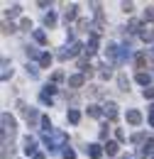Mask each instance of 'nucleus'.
I'll use <instances>...</instances> for the list:
<instances>
[{
	"label": "nucleus",
	"instance_id": "0eeeda50",
	"mask_svg": "<svg viewBox=\"0 0 154 159\" xmlns=\"http://www.w3.org/2000/svg\"><path fill=\"white\" fill-rule=\"evenodd\" d=\"M83 83H86V76H83V74H76V76L69 79V86H71V88H81Z\"/></svg>",
	"mask_w": 154,
	"mask_h": 159
},
{
	"label": "nucleus",
	"instance_id": "393cba45",
	"mask_svg": "<svg viewBox=\"0 0 154 159\" xmlns=\"http://www.w3.org/2000/svg\"><path fill=\"white\" fill-rule=\"evenodd\" d=\"M127 32H142V30H139V22H137V20H130V25H127Z\"/></svg>",
	"mask_w": 154,
	"mask_h": 159
},
{
	"label": "nucleus",
	"instance_id": "423d86ee",
	"mask_svg": "<svg viewBox=\"0 0 154 159\" xmlns=\"http://www.w3.org/2000/svg\"><path fill=\"white\" fill-rule=\"evenodd\" d=\"M127 122L130 125H139L142 122V113L139 110H127Z\"/></svg>",
	"mask_w": 154,
	"mask_h": 159
},
{
	"label": "nucleus",
	"instance_id": "f704fd0d",
	"mask_svg": "<svg viewBox=\"0 0 154 159\" xmlns=\"http://www.w3.org/2000/svg\"><path fill=\"white\" fill-rule=\"evenodd\" d=\"M22 30H32V22L27 20V17H25V20H22Z\"/></svg>",
	"mask_w": 154,
	"mask_h": 159
},
{
	"label": "nucleus",
	"instance_id": "1a4fd4ad",
	"mask_svg": "<svg viewBox=\"0 0 154 159\" xmlns=\"http://www.w3.org/2000/svg\"><path fill=\"white\" fill-rule=\"evenodd\" d=\"M105 57H108V59H120V49H117L115 44H108V49H105Z\"/></svg>",
	"mask_w": 154,
	"mask_h": 159
},
{
	"label": "nucleus",
	"instance_id": "2f4dec72",
	"mask_svg": "<svg viewBox=\"0 0 154 159\" xmlns=\"http://www.w3.org/2000/svg\"><path fill=\"white\" fill-rule=\"evenodd\" d=\"M144 98L154 100V88H144Z\"/></svg>",
	"mask_w": 154,
	"mask_h": 159
},
{
	"label": "nucleus",
	"instance_id": "58836bf2",
	"mask_svg": "<svg viewBox=\"0 0 154 159\" xmlns=\"http://www.w3.org/2000/svg\"><path fill=\"white\" fill-rule=\"evenodd\" d=\"M149 125H152V127H154V113H152V115H149Z\"/></svg>",
	"mask_w": 154,
	"mask_h": 159
},
{
	"label": "nucleus",
	"instance_id": "c85d7f7f",
	"mask_svg": "<svg viewBox=\"0 0 154 159\" xmlns=\"http://www.w3.org/2000/svg\"><path fill=\"white\" fill-rule=\"evenodd\" d=\"M144 20L154 22V7H147V10H144Z\"/></svg>",
	"mask_w": 154,
	"mask_h": 159
},
{
	"label": "nucleus",
	"instance_id": "20e7f679",
	"mask_svg": "<svg viewBox=\"0 0 154 159\" xmlns=\"http://www.w3.org/2000/svg\"><path fill=\"white\" fill-rule=\"evenodd\" d=\"M103 149H105V147H100V144H88V147H86V152H88V157H91V159H100Z\"/></svg>",
	"mask_w": 154,
	"mask_h": 159
},
{
	"label": "nucleus",
	"instance_id": "6e6552de",
	"mask_svg": "<svg viewBox=\"0 0 154 159\" xmlns=\"http://www.w3.org/2000/svg\"><path fill=\"white\" fill-rule=\"evenodd\" d=\"M76 10H78L76 5H69V7H66V12H64V22H66V25L76 20Z\"/></svg>",
	"mask_w": 154,
	"mask_h": 159
},
{
	"label": "nucleus",
	"instance_id": "e433bc0d",
	"mask_svg": "<svg viewBox=\"0 0 154 159\" xmlns=\"http://www.w3.org/2000/svg\"><path fill=\"white\" fill-rule=\"evenodd\" d=\"M122 10L125 12H132V2H122Z\"/></svg>",
	"mask_w": 154,
	"mask_h": 159
},
{
	"label": "nucleus",
	"instance_id": "412c9836",
	"mask_svg": "<svg viewBox=\"0 0 154 159\" xmlns=\"http://www.w3.org/2000/svg\"><path fill=\"white\" fill-rule=\"evenodd\" d=\"M105 152H108L110 157H115L117 154V142H108V144H105Z\"/></svg>",
	"mask_w": 154,
	"mask_h": 159
},
{
	"label": "nucleus",
	"instance_id": "72a5a7b5",
	"mask_svg": "<svg viewBox=\"0 0 154 159\" xmlns=\"http://www.w3.org/2000/svg\"><path fill=\"white\" fill-rule=\"evenodd\" d=\"M27 57H29V59H34V57H42V54H37V49H32V47H29V49H27Z\"/></svg>",
	"mask_w": 154,
	"mask_h": 159
},
{
	"label": "nucleus",
	"instance_id": "79ce46f5",
	"mask_svg": "<svg viewBox=\"0 0 154 159\" xmlns=\"http://www.w3.org/2000/svg\"><path fill=\"white\" fill-rule=\"evenodd\" d=\"M152 159H154V157H152Z\"/></svg>",
	"mask_w": 154,
	"mask_h": 159
},
{
	"label": "nucleus",
	"instance_id": "5701e85b",
	"mask_svg": "<svg viewBox=\"0 0 154 159\" xmlns=\"http://www.w3.org/2000/svg\"><path fill=\"white\" fill-rule=\"evenodd\" d=\"M37 120H39V113H37V110H29V113H27V122H29V125H34Z\"/></svg>",
	"mask_w": 154,
	"mask_h": 159
},
{
	"label": "nucleus",
	"instance_id": "4c0bfd02",
	"mask_svg": "<svg viewBox=\"0 0 154 159\" xmlns=\"http://www.w3.org/2000/svg\"><path fill=\"white\" fill-rule=\"evenodd\" d=\"M34 159H47V157H44L42 152H37V154H34Z\"/></svg>",
	"mask_w": 154,
	"mask_h": 159
},
{
	"label": "nucleus",
	"instance_id": "cd10ccee",
	"mask_svg": "<svg viewBox=\"0 0 154 159\" xmlns=\"http://www.w3.org/2000/svg\"><path fill=\"white\" fill-rule=\"evenodd\" d=\"M61 154H64V159H76V152H74V149H69V147H66Z\"/></svg>",
	"mask_w": 154,
	"mask_h": 159
},
{
	"label": "nucleus",
	"instance_id": "2eb2a0df",
	"mask_svg": "<svg viewBox=\"0 0 154 159\" xmlns=\"http://www.w3.org/2000/svg\"><path fill=\"white\" fill-rule=\"evenodd\" d=\"M66 118H69V122H74V125H76L78 120H81V113H78V110H74V108H71V110L66 113Z\"/></svg>",
	"mask_w": 154,
	"mask_h": 159
},
{
	"label": "nucleus",
	"instance_id": "9d476101",
	"mask_svg": "<svg viewBox=\"0 0 154 159\" xmlns=\"http://www.w3.org/2000/svg\"><path fill=\"white\" fill-rule=\"evenodd\" d=\"M10 76H12V69H10V61H7V59H2V76H0V79H2V81H7Z\"/></svg>",
	"mask_w": 154,
	"mask_h": 159
},
{
	"label": "nucleus",
	"instance_id": "f3484780",
	"mask_svg": "<svg viewBox=\"0 0 154 159\" xmlns=\"http://www.w3.org/2000/svg\"><path fill=\"white\" fill-rule=\"evenodd\" d=\"M44 25H47V27H54V25H57V15H54V12H47V15H44Z\"/></svg>",
	"mask_w": 154,
	"mask_h": 159
},
{
	"label": "nucleus",
	"instance_id": "ddd939ff",
	"mask_svg": "<svg viewBox=\"0 0 154 159\" xmlns=\"http://www.w3.org/2000/svg\"><path fill=\"white\" fill-rule=\"evenodd\" d=\"M149 81H152V76H149V74H144V71H139V74H137V83L149 86Z\"/></svg>",
	"mask_w": 154,
	"mask_h": 159
},
{
	"label": "nucleus",
	"instance_id": "bb28decb",
	"mask_svg": "<svg viewBox=\"0 0 154 159\" xmlns=\"http://www.w3.org/2000/svg\"><path fill=\"white\" fill-rule=\"evenodd\" d=\"M15 30H17V27H15V25H12V22H10V25H7V22H5V25H2V32H5V34H12V32H15Z\"/></svg>",
	"mask_w": 154,
	"mask_h": 159
},
{
	"label": "nucleus",
	"instance_id": "7ed1b4c3",
	"mask_svg": "<svg viewBox=\"0 0 154 159\" xmlns=\"http://www.w3.org/2000/svg\"><path fill=\"white\" fill-rule=\"evenodd\" d=\"M22 144H25V154H37V142H34V137H29V135H27Z\"/></svg>",
	"mask_w": 154,
	"mask_h": 159
},
{
	"label": "nucleus",
	"instance_id": "f257e3e1",
	"mask_svg": "<svg viewBox=\"0 0 154 159\" xmlns=\"http://www.w3.org/2000/svg\"><path fill=\"white\" fill-rule=\"evenodd\" d=\"M64 142H66V135H64V132H59V130H52V132H44V144H47L49 149H57V147H64Z\"/></svg>",
	"mask_w": 154,
	"mask_h": 159
},
{
	"label": "nucleus",
	"instance_id": "9b49d317",
	"mask_svg": "<svg viewBox=\"0 0 154 159\" xmlns=\"http://www.w3.org/2000/svg\"><path fill=\"white\" fill-rule=\"evenodd\" d=\"M139 37L144 42H154V30H149V27H142V32H139Z\"/></svg>",
	"mask_w": 154,
	"mask_h": 159
},
{
	"label": "nucleus",
	"instance_id": "473e14b6",
	"mask_svg": "<svg viewBox=\"0 0 154 159\" xmlns=\"http://www.w3.org/2000/svg\"><path fill=\"white\" fill-rule=\"evenodd\" d=\"M44 93H49V96H52V93H57V86H54V83H49V86L44 88Z\"/></svg>",
	"mask_w": 154,
	"mask_h": 159
},
{
	"label": "nucleus",
	"instance_id": "c756f323",
	"mask_svg": "<svg viewBox=\"0 0 154 159\" xmlns=\"http://www.w3.org/2000/svg\"><path fill=\"white\" fill-rule=\"evenodd\" d=\"M132 142H135V144H142V142H144V132H137V135H132Z\"/></svg>",
	"mask_w": 154,
	"mask_h": 159
},
{
	"label": "nucleus",
	"instance_id": "dca6fc26",
	"mask_svg": "<svg viewBox=\"0 0 154 159\" xmlns=\"http://www.w3.org/2000/svg\"><path fill=\"white\" fill-rule=\"evenodd\" d=\"M117 86H120V91H127L130 81H127V76H125V74H120V76H117Z\"/></svg>",
	"mask_w": 154,
	"mask_h": 159
},
{
	"label": "nucleus",
	"instance_id": "6ab92c4d",
	"mask_svg": "<svg viewBox=\"0 0 154 159\" xmlns=\"http://www.w3.org/2000/svg\"><path fill=\"white\" fill-rule=\"evenodd\" d=\"M42 130H44V132H52V130H54V127H52V120L47 118V115H42Z\"/></svg>",
	"mask_w": 154,
	"mask_h": 159
},
{
	"label": "nucleus",
	"instance_id": "aec40b11",
	"mask_svg": "<svg viewBox=\"0 0 154 159\" xmlns=\"http://www.w3.org/2000/svg\"><path fill=\"white\" fill-rule=\"evenodd\" d=\"M88 115H91V118H100V115H103V110H100L98 105H88Z\"/></svg>",
	"mask_w": 154,
	"mask_h": 159
},
{
	"label": "nucleus",
	"instance_id": "4be33fe9",
	"mask_svg": "<svg viewBox=\"0 0 154 159\" xmlns=\"http://www.w3.org/2000/svg\"><path fill=\"white\" fill-rule=\"evenodd\" d=\"M135 61H137V69H144V64H147V54H137Z\"/></svg>",
	"mask_w": 154,
	"mask_h": 159
},
{
	"label": "nucleus",
	"instance_id": "b1692460",
	"mask_svg": "<svg viewBox=\"0 0 154 159\" xmlns=\"http://www.w3.org/2000/svg\"><path fill=\"white\" fill-rule=\"evenodd\" d=\"M34 39H37L39 44H47V34H44L42 30H34Z\"/></svg>",
	"mask_w": 154,
	"mask_h": 159
},
{
	"label": "nucleus",
	"instance_id": "a878e982",
	"mask_svg": "<svg viewBox=\"0 0 154 159\" xmlns=\"http://www.w3.org/2000/svg\"><path fill=\"white\" fill-rule=\"evenodd\" d=\"M39 64H42V66H49V64H52V54H42V57H39Z\"/></svg>",
	"mask_w": 154,
	"mask_h": 159
},
{
	"label": "nucleus",
	"instance_id": "a19ab883",
	"mask_svg": "<svg viewBox=\"0 0 154 159\" xmlns=\"http://www.w3.org/2000/svg\"><path fill=\"white\" fill-rule=\"evenodd\" d=\"M152 52H154V49H152Z\"/></svg>",
	"mask_w": 154,
	"mask_h": 159
},
{
	"label": "nucleus",
	"instance_id": "a211bd4d",
	"mask_svg": "<svg viewBox=\"0 0 154 159\" xmlns=\"http://www.w3.org/2000/svg\"><path fill=\"white\" fill-rule=\"evenodd\" d=\"M81 49H83V47H81L78 42H71V47H69V52H66V54H69V57H76Z\"/></svg>",
	"mask_w": 154,
	"mask_h": 159
},
{
	"label": "nucleus",
	"instance_id": "f8f14e48",
	"mask_svg": "<svg viewBox=\"0 0 154 159\" xmlns=\"http://www.w3.org/2000/svg\"><path fill=\"white\" fill-rule=\"evenodd\" d=\"M20 12H22V7H20V5H10V7L5 10V15H7V17H17Z\"/></svg>",
	"mask_w": 154,
	"mask_h": 159
},
{
	"label": "nucleus",
	"instance_id": "c9c22d12",
	"mask_svg": "<svg viewBox=\"0 0 154 159\" xmlns=\"http://www.w3.org/2000/svg\"><path fill=\"white\" fill-rule=\"evenodd\" d=\"M115 137H117V142H125V132H122V130H117Z\"/></svg>",
	"mask_w": 154,
	"mask_h": 159
},
{
	"label": "nucleus",
	"instance_id": "ea45409f",
	"mask_svg": "<svg viewBox=\"0 0 154 159\" xmlns=\"http://www.w3.org/2000/svg\"><path fill=\"white\" fill-rule=\"evenodd\" d=\"M149 110H152V113H154V103H152V108H149Z\"/></svg>",
	"mask_w": 154,
	"mask_h": 159
},
{
	"label": "nucleus",
	"instance_id": "f03ea898",
	"mask_svg": "<svg viewBox=\"0 0 154 159\" xmlns=\"http://www.w3.org/2000/svg\"><path fill=\"white\" fill-rule=\"evenodd\" d=\"M0 122H2V139L7 137V132H10V137L15 135V118L10 115V113H2L0 115Z\"/></svg>",
	"mask_w": 154,
	"mask_h": 159
},
{
	"label": "nucleus",
	"instance_id": "39448f33",
	"mask_svg": "<svg viewBox=\"0 0 154 159\" xmlns=\"http://www.w3.org/2000/svg\"><path fill=\"white\" fill-rule=\"evenodd\" d=\"M103 108H105L103 113L108 115V120H115V118H117V105H115V103H105Z\"/></svg>",
	"mask_w": 154,
	"mask_h": 159
},
{
	"label": "nucleus",
	"instance_id": "7c9ffc66",
	"mask_svg": "<svg viewBox=\"0 0 154 159\" xmlns=\"http://www.w3.org/2000/svg\"><path fill=\"white\" fill-rule=\"evenodd\" d=\"M100 79H110V69L108 66H100Z\"/></svg>",
	"mask_w": 154,
	"mask_h": 159
},
{
	"label": "nucleus",
	"instance_id": "4468645a",
	"mask_svg": "<svg viewBox=\"0 0 154 159\" xmlns=\"http://www.w3.org/2000/svg\"><path fill=\"white\" fill-rule=\"evenodd\" d=\"M147 154L154 157V139H147V144H144V149H142V157H147Z\"/></svg>",
	"mask_w": 154,
	"mask_h": 159
}]
</instances>
